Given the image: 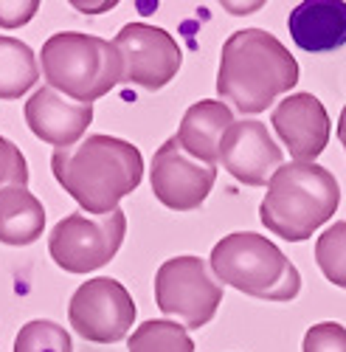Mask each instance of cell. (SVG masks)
<instances>
[{
    "instance_id": "52a82bcc",
    "label": "cell",
    "mask_w": 346,
    "mask_h": 352,
    "mask_svg": "<svg viewBox=\"0 0 346 352\" xmlns=\"http://www.w3.org/2000/svg\"><path fill=\"white\" fill-rule=\"evenodd\" d=\"M155 302L163 316H178L186 330L206 327L222 302V285L200 256H172L155 274Z\"/></svg>"
},
{
    "instance_id": "9a60e30c",
    "label": "cell",
    "mask_w": 346,
    "mask_h": 352,
    "mask_svg": "<svg viewBox=\"0 0 346 352\" xmlns=\"http://www.w3.org/2000/svg\"><path fill=\"white\" fill-rule=\"evenodd\" d=\"M234 124V113L225 102H214V99H203L194 102L181 119V130H178V144L183 146V153L192 155L194 161L206 164V166H217L220 161V146L225 133Z\"/></svg>"
},
{
    "instance_id": "277c9868",
    "label": "cell",
    "mask_w": 346,
    "mask_h": 352,
    "mask_svg": "<svg viewBox=\"0 0 346 352\" xmlns=\"http://www.w3.org/2000/svg\"><path fill=\"white\" fill-rule=\"evenodd\" d=\"M209 268L220 285L262 302H293L301 290L296 265L262 234L237 231L211 248Z\"/></svg>"
},
{
    "instance_id": "7a4b0ae2",
    "label": "cell",
    "mask_w": 346,
    "mask_h": 352,
    "mask_svg": "<svg viewBox=\"0 0 346 352\" xmlns=\"http://www.w3.org/2000/svg\"><path fill=\"white\" fill-rule=\"evenodd\" d=\"M299 63L265 28H242L222 43L217 94L245 116L268 110L276 96L299 85Z\"/></svg>"
},
{
    "instance_id": "8fae6325",
    "label": "cell",
    "mask_w": 346,
    "mask_h": 352,
    "mask_svg": "<svg viewBox=\"0 0 346 352\" xmlns=\"http://www.w3.org/2000/svg\"><path fill=\"white\" fill-rule=\"evenodd\" d=\"M220 161L231 178L245 186H268L273 175L284 166V153L276 146L268 124L256 119L234 122L222 138Z\"/></svg>"
},
{
    "instance_id": "3957f363",
    "label": "cell",
    "mask_w": 346,
    "mask_h": 352,
    "mask_svg": "<svg viewBox=\"0 0 346 352\" xmlns=\"http://www.w3.org/2000/svg\"><path fill=\"white\" fill-rule=\"evenodd\" d=\"M341 203L335 175L319 164H284L268 184L259 206V220L287 243L310 240L332 220Z\"/></svg>"
},
{
    "instance_id": "cb8c5ba5",
    "label": "cell",
    "mask_w": 346,
    "mask_h": 352,
    "mask_svg": "<svg viewBox=\"0 0 346 352\" xmlns=\"http://www.w3.org/2000/svg\"><path fill=\"white\" fill-rule=\"evenodd\" d=\"M338 138H341L343 150H346V104H343V110H341V119H338Z\"/></svg>"
},
{
    "instance_id": "4fadbf2b",
    "label": "cell",
    "mask_w": 346,
    "mask_h": 352,
    "mask_svg": "<svg viewBox=\"0 0 346 352\" xmlns=\"http://www.w3.org/2000/svg\"><path fill=\"white\" fill-rule=\"evenodd\" d=\"M25 124L40 141L56 146V150H65V146L79 144V138L84 135V130L93 122V104H82L73 102L68 96H62L54 87H40L28 96L25 107Z\"/></svg>"
},
{
    "instance_id": "5bb4252c",
    "label": "cell",
    "mask_w": 346,
    "mask_h": 352,
    "mask_svg": "<svg viewBox=\"0 0 346 352\" xmlns=\"http://www.w3.org/2000/svg\"><path fill=\"white\" fill-rule=\"evenodd\" d=\"M287 28L301 51H335L346 45V3L343 0H304L290 12Z\"/></svg>"
},
{
    "instance_id": "603a6c76",
    "label": "cell",
    "mask_w": 346,
    "mask_h": 352,
    "mask_svg": "<svg viewBox=\"0 0 346 352\" xmlns=\"http://www.w3.org/2000/svg\"><path fill=\"white\" fill-rule=\"evenodd\" d=\"M37 0H0V25L3 28H20L37 14Z\"/></svg>"
},
{
    "instance_id": "ffe728a7",
    "label": "cell",
    "mask_w": 346,
    "mask_h": 352,
    "mask_svg": "<svg viewBox=\"0 0 346 352\" xmlns=\"http://www.w3.org/2000/svg\"><path fill=\"white\" fill-rule=\"evenodd\" d=\"M315 262L327 282L346 287V223H335L321 231L319 243H315Z\"/></svg>"
},
{
    "instance_id": "9c48e42d",
    "label": "cell",
    "mask_w": 346,
    "mask_h": 352,
    "mask_svg": "<svg viewBox=\"0 0 346 352\" xmlns=\"http://www.w3.org/2000/svg\"><path fill=\"white\" fill-rule=\"evenodd\" d=\"M113 45L124 63V82L141 91H161L181 71L183 54L169 32L147 23H127Z\"/></svg>"
},
{
    "instance_id": "2e32d148",
    "label": "cell",
    "mask_w": 346,
    "mask_h": 352,
    "mask_svg": "<svg viewBox=\"0 0 346 352\" xmlns=\"http://www.w3.org/2000/svg\"><path fill=\"white\" fill-rule=\"evenodd\" d=\"M45 231V209L28 186L0 189V243L32 245Z\"/></svg>"
},
{
    "instance_id": "44dd1931",
    "label": "cell",
    "mask_w": 346,
    "mask_h": 352,
    "mask_svg": "<svg viewBox=\"0 0 346 352\" xmlns=\"http://www.w3.org/2000/svg\"><path fill=\"white\" fill-rule=\"evenodd\" d=\"M28 184V164L20 146L0 135V189L25 186Z\"/></svg>"
},
{
    "instance_id": "7402d4cb",
    "label": "cell",
    "mask_w": 346,
    "mask_h": 352,
    "mask_svg": "<svg viewBox=\"0 0 346 352\" xmlns=\"http://www.w3.org/2000/svg\"><path fill=\"white\" fill-rule=\"evenodd\" d=\"M304 352H346V327L338 321L312 324L304 336Z\"/></svg>"
},
{
    "instance_id": "ac0fdd59",
    "label": "cell",
    "mask_w": 346,
    "mask_h": 352,
    "mask_svg": "<svg viewBox=\"0 0 346 352\" xmlns=\"http://www.w3.org/2000/svg\"><path fill=\"white\" fill-rule=\"evenodd\" d=\"M130 352H194V341L183 324L166 318H150L130 336Z\"/></svg>"
},
{
    "instance_id": "e0dca14e",
    "label": "cell",
    "mask_w": 346,
    "mask_h": 352,
    "mask_svg": "<svg viewBox=\"0 0 346 352\" xmlns=\"http://www.w3.org/2000/svg\"><path fill=\"white\" fill-rule=\"evenodd\" d=\"M40 79L34 51L17 37H0V99L25 96Z\"/></svg>"
},
{
    "instance_id": "5b68a950",
    "label": "cell",
    "mask_w": 346,
    "mask_h": 352,
    "mask_svg": "<svg viewBox=\"0 0 346 352\" xmlns=\"http://www.w3.org/2000/svg\"><path fill=\"white\" fill-rule=\"evenodd\" d=\"M40 60L48 87L82 104H93L119 82H124V63L119 48L93 34H51L43 43Z\"/></svg>"
},
{
    "instance_id": "7c38bea8",
    "label": "cell",
    "mask_w": 346,
    "mask_h": 352,
    "mask_svg": "<svg viewBox=\"0 0 346 352\" xmlns=\"http://www.w3.org/2000/svg\"><path fill=\"white\" fill-rule=\"evenodd\" d=\"M270 124L299 164H312L330 144V113L312 94H293L276 104Z\"/></svg>"
},
{
    "instance_id": "ba28073f",
    "label": "cell",
    "mask_w": 346,
    "mask_h": 352,
    "mask_svg": "<svg viewBox=\"0 0 346 352\" xmlns=\"http://www.w3.org/2000/svg\"><path fill=\"white\" fill-rule=\"evenodd\" d=\"M68 318L76 336L93 344H115L127 338L135 324V302L122 282L96 276L76 287L68 305Z\"/></svg>"
},
{
    "instance_id": "d6986e66",
    "label": "cell",
    "mask_w": 346,
    "mask_h": 352,
    "mask_svg": "<svg viewBox=\"0 0 346 352\" xmlns=\"http://www.w3.org/2000/svg\"><path fill=\"white\" fill-rule=\"evenodd\" d=\"M14 352H73L71 336L56 321H28L14 338Z\"/></svg>"
},
{
    "instance_id": "30bf717a",
    "label": "cell",
    "mask_w": 346,
    "mask_h": 352,
    "mask_svg": "<svg viewBox=\"0 0 346 352\" xmlns=\"http://www.w3.org/2000/svg\"><path fill=\"white\" fill-rule=\"evenodd\" d=\"M150 184L155 197L172 212H192L206 203L217 184V166H206L183 153L178 138H166L150 166Z\"/></svg>"
},
{
    "instance_id": "8992f818",
    "label": "cell",
    "mask_w": 346,
    "mask_h": 352,
    "mask_svg": "<svg viewBox=\"0 0 346 352\" xmlns=\"http://www.w3.org/2000/svg\"><path fill=\"white\" fill-rule=\"evenodd\" d=\"M127 234V214L119 209L104 217L68 214L51 228L48 254L68 274H93L119 254Z\"/></svg>"
},
{
    "instance_id": "6da1fadb",
    "label": "cell",
    "mask_w": 346,
    "mask_h": 352,
    "mask_svg": "<svg viewBox=\"0 0 346 352\" xmlns=\"http://www.w3.org/2000/svg\"><path fill=\"white\" fill-rule=\"evenodd\" d=\"M51 172L84 214L104 217L119 212L122 197L141 186L143 155L124 138L88 135L73 146L54 150Z\"/></svg>"
}]
</instances>
